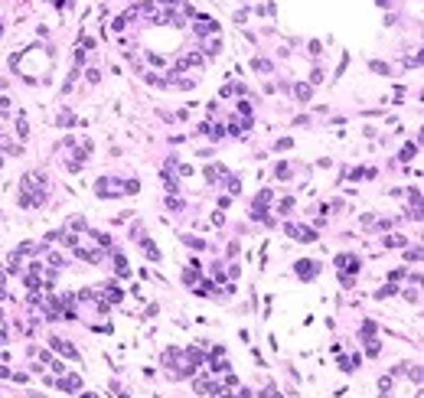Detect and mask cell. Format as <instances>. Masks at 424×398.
I'll list each match as a JSON object with an SVG mask.
<instances>
[{"label":"cell","instance_id":"cell-1","mask_svg":"<svg viewBox=\"0 0 424 398\" xmlns=\"http://www.w3.org/2000/svg\"><path fill=\"white\" fill-rule=\"evenodd\" d=\"M46 173H26L20 183V196H17V203H20V209H33V206H43L46 203Z\"/></svg>","mask_w":424,"mask_h":398},{"label":"cell","instance_id":"cell-2","mask_svg":"<svg viewBox=\"0 0 424 398\" xmlns=\"http://www.w3.org/2000/svg\"><path fill=\"white\" fill-rule=\"evenodd\" d=\"M95 193L101 196V199H111V196H134V193H141V183H137V180H124V183H121V180H108V176H105V180H98L95 183Z\"/></svg>","mask_w":424,"mask_h":398},{"label":"cell","instance_id":"cell-3","mask_svg":"<svg viewBox=\"0 0 424 398\" xmlns=\"http://www.w3.org/2000/svg\"><path fill=\"white\" fill-rule=\"evenodd\" d=\"M271 199H274V193H271V190H261V193H258V199L251 203V219H255V222L274 226V219L268 215V203H271Z\"/></svg>","mask_w":424,"mask_h":398},{"label":"cell","instance_id":"cell-4","mask_svg":"<svg viewBox=\"0 0 424 398\" xmlns=\"http://www.w3.org/2000/svg\"><path fill=\"white\" fill-rule=\"evenodd\" d=\"M284 232H287L294 242H316V238H320L310 226H297V222H287V226H284Z\"/></svg>","mask_w":424,"mask_h":398},{"label":"cell","instance_id":"cell-5","mask_svg":"<svg viewBox=\"0 0 424 398\" xmlns=\"http://www.w3.org/2000/svg\"><path fill=\"white\" fill-rule=\"evenodd\" d=\"M193 33H196V36H199V39H206V36H216V33H219V23L212 20V17H199V13H196Z\"/></svg>","mask_w":424,"mask_h":398},{"label":"cell","instance_id":"cell-6","mask_svg":"<svg viewBox=\"0 0 424 398\" xmlns=\"http://www.w3.org/2000/svg\"><path fill=\"white\" fill-rule=\"evenodd\" d=\"M49 346H53L55 353L69 356L72 362H78V359H82V356H78V349H75V346H72V343H69V340H62V336H49Z\"/></svg>","mask_w":424,"mask_h":398},{"label":"cell","instance_id":"cell-7","mask_svg":"<svg viewBox=\"0 0 424 398\" xmlns=\"http://www.w3.org/2000/svg\"><path fill=\"white\" fill-rule=\"evenodd\" d=\"M294 271H297V278H304V281H313L316 274H320V261H313V258H304V261H297V265H294Z\"/></svg>","mask_w":424,"mask_h":398},{"label":"cell","instance_id":"cell-8","mask_svg":"<svg viewBox=\"0 0 424 398\" xmlns=\"http://www.w3.org/2000/svg\"><path fill=\"white\" fill-rule=\"evenodd\" d=\"M209 369H212V372H228L225 346H212V356H209Z\"/></svg>","mask_w":424,"mask_h":398},{"label":"cell","instance_id":"cell-9","mask_svg":"<svg viewBox=\"0 0 424 398\" xmlns=\"http://www.w3.org/2000/svg\"><path fill=\"white\" fill-rule=\"evenodd\" d=\"M336 271H339V274H352V278H356V274H359V258H356V255H349V251H346V255H339V258H336Z\"/></svg>","mask_w":424,"mask_h":398},{"label":"cell","instance_id":"cell-10","mask_svg":"<svg viewBox=\"0 0 424 398\" xmlns=\"http://www.w3.org/2000/svg\"><path fill=\"white\" fill-rule=\"evenodd\" d=\"M203 176H206V183H219V180H225L228 170L222 167V163H209L206 170H203Z\"/></svg>","mask_w":424,"mask_h":398},{"label":"cell","instance_id":"cell-11","mask_svg":"<svg viewBox=\"0 0 424 398\" xmlns=\"http://www.w3.org/2000/svg\"><path fill=\"white\" fill-rule=\"evenodd\" d=\"M55 385L62 388V392H69V395H75L78 388H82V376H75V372H72V376H62Z\"/></svg>","mask_w":424,"mask_h":398},{"label":"cell","instance_id":"cell-12","mask_svg":"<svg viewBox=\"0 0 424 398\" xmlns=\"http://www.w3.org/2000/svg\"><path fill=\"white\" fill-rule=\"evenodd\" d=\"M137 242H141V248H144V255L150 261H160V248L153 245V238H144V235H137Z\"/></svg>","mask_w":424,"mask_h":398},{"label":"cell","instance_id":"cell-13","mask_svg":"<svg viewBox=\"0 0 424 398\" xmlns=\"http://www.w3.org/2000/svg\"><path fill=\"white\" fill-rule=\"evenodd\" d=\"M72 251H75V258H82V261H88V265H98V261H101V251H98V248H95V251H88V248H72Z\"/></svg>","mask_w":424,"mask_h":398},{"label":"cell","instance_id":"cell-14","mask_svg":"<svg viewBox=\"0 0 424 398\" xmlns=\"http://www.w3.org/2000/svg\"><path fill=\"white\" fill-rule=\"evenodd\" d=\"M199 46L206 49V56H219V53H222V39H219V33L212 36V39H199Z\"/></svg>","mask_w":424,"mask_h":398},{"label":"cell","instance_id":"cell-15","mask_svg":"<svg viewBox=\"0 0 424 398\" xmlns=\"http://www.w3.org/2000/svg\"><path fill=\"white\" fill-rule=\"evenodd\" d=\"M193 388L199 392V395H212V388H216V382H212L209 376H203V379H196V382H193Z\"/></svg>","mask_w":424,"mask_h":398},{"label":"cell","instance_id":"cell-16","mask_svg":"<svg viewBox=\"0 0 424 398\" xmlns=\"http://www.w3.org/2000/svg\"><path fill=\"white\" fill-rule=\"evenodd\" d=\"M294 95H297V101H300V105H304V101H310V95H313V85L297 82V85H294Z\"/></svg>","mask_w":424,"mask_h":398},{"label":"cell","instance_id":"cell-17","mask_svg":"<svg viewBox=\"0 0 424 398\" xmlns=\"http://www.w3.org/2000/svg\"><path fill=\"white\" fill-rule=\"evenodd\" d=\"M114 271H118L121 278H130V268H128V258L121 255V251H114Z\"/></svg>","mask_w":424,"mask_h":398},{"label":"cell","instance_id":"cell-18","mask_svg":"<svg viewBox=\"0 0 424 398\" xmlns=\"http://www.w3.org/2000/svg\"><path fill=\"white\" fill-rule=\"evenodd\" d=\"M186 362H193V366L199 369V366H206V356L199 353L196 346H189V349H186Z\"/></svg>","mask_w":424,"mask_h":398},{"label":"cell","instance_id":"cell-19","mask_svg":"<svg viewBox=\"0 0 424 398\" xmlns=\"http://www.w3.org/2000/svg\"><path fill=\"white\" fill-rule=\"evenodd\" d=\"M0 151H10V153H23V147L17 144L13 137H7V134H0Z\"/></svg>","mask_w":424,"mask_h":398},{"label":"cell","instance_id":"cell-20","mask_svg":"<svg viewBox=\"0 0 424 398\" xmlns=\"http://www.w3.org/2000/svg\"><path fill=\"white\" fill-rule=\"evenodd\" d=\"M251 69H255V72H271L274 62L271 59H251Z\"/></svg>","mask_w":424,"mask_h":398},{"label":"cell","instance_id":"cell-21","mask_svg":"<svg viewBox=\"0 0 424 398\" xmlns=\"http://www.w3.org/2000/svg\"><path fill=\"white\" fill-rule=\"evenodd\" d=\"M17 134H20V137H26V134H30V124H26V114H17Z\"/></svg>","mask_w":424,"mask_h":398},{"label":"cell","instance_id":"cell-22","mask_svg":"<svg viewBox=\"0 0 424 398\" xmlns=\"http://www.w3.org/2000/svg\"><path fill=\"white\" fill-rule=\"evenodd\" d=\"M277 212H281V215H291V212H294V199H291V196H284V199H281Z\"/></svg>","mask_w":424,"mask_h":398},{"label":"cell","instance_id":"cell-23","mask_svg":"<svg viewBox=\"0 0 424 398\" xmlns=\"http://www.w3.org/2000/svg\"><path fill=\"white\" fill-rule=\"evenodd\" d=\"M287 176H291V167H287V163H277V167H274V180H287Z\"/></svg>","mask_w":424,"mask_h":398},{"label":"cell","instance_id":"cell-24","mask_svg":"<svg viewBox=\"0 0 424 398\" xmlns=\"http://www.w3.org/2000/svg\"><path fill=\"white\" fill-rule=\"evenodd\" d=\"M369 69H372V72H379V76H388V72H391L388 65H385V62H379V59H372V62H369Z\"/></svg>","mask_w":424,"mask_h":398},{"label":"cell","instance_id":"cell-25","mask_svg":"<svg viewBox=\"0 0 424 398\" xmlns=\"http://www.w3.org/2000/svg\"><path fill=\"white\" fill-rule=\"evenodd\" d=\"M414 153H418V144H405V147H402V160L408 163V160L414 157Z\"/></svg>","mask_w":424,"mask_h":398},{"label":"cell","instance_id":"cell-26","mask_svg":"<svg viewBox=\"0 0 424 398\" xmlns=\"http://www.w3.org/2000/svg\"><path fill=\"white\" fill-rule=\"evenodd\" d=\"M88 235L95 238V242H98V245H101V248H111V238L105 235V232H88Z\"/></svg>","mask_w":424,"mask_h":398},{"label":"cell","instance_id":"cell-27","mask_svg":"<svg viewBox=\"0 0 424 398\" xmlns=\"http://www.w3.org/2000/svg\"><path fill=\"white\" fill-rule=\"evenodd\" d=\"M183 242H186L189 248H199V251L206 248V242H203V238H196V235H183Z\"/></svg>","mask_w":424,"mask_h":398},{"label":"cell","instance_id":"cell-28","mask_svg":"<svg viewBox=\"0 0 424 398\" xmlns=\"http://www.w3.org/2000/svg\"><path fill=\"white\" fill-rule=\"evenodd\" d=\"M385 245L398 248V245H408V238H405V235H388V238H385Z\"/></svg>","mask_w":424,"mask_h":398},{"label":"cell","instance_id":"cell-29","mask_svg":"<svg viewBox=\"0 0 424 398\" xmlns=\"http://www.w3.org/2000/svg\"><path fill=\"white\" fill-rule=\"evenodd\" d=\"M225 180H228V193L235 196V193L241 190V180H239V176H225Z\"/></svg>","mask_w":424,"mask_h":398},{"label":"cell","instance_id":"cell-30","mask_svg":"<svg viewBox=\"0 0 424 398\" xmlns=\"http://www.w3.org/2000/svg\"><path fill=\"white\" fill-rule=\"evenodd\" d=\"M239 111H241V118H251V101H248V98H241V101H239Z\"/></svg>","mask_w":424,"mask_h":398},{"label":"cell","instance_id":"cell-31","mask_svg":"<svg viewBox=\"0 0 424 398\" xmlns=\"http://www.w3.org/2000/svg\"><path fill=\"white\" fill-rule=\"evenodd\" d=\"M375 336V323H362V340H372Z\"/></svg>","mask_w":424,"mask_h":398},{"label":"cell","instance_id":"cell-32","mask_svg":"<svg viewBox=\"0 0 424 398\" xmlns=\"http://www.w3.org/2000/svg\"><path fill=\"white\" fill-rule=\"evenodd\" d=\"M166 206H170L173 212H180V209H183V199H180V196H170V199H166Z\"/></svg>","mask_w":424,"mask_h":398},{"label":"cell","instance_id":"cell-33","mask_svg":"<svg viewBox=\"0 0 424 398\" xmlns=\"http://www.w3.org/2000/svg\"><path fill=\"white\" fill-rule=\"evenodd\" d=\"M183 281H186V284H196V281H199V274H196V268L183 271Z\"/></svg>","mask_w":424,"mask_h":398},{"label":"cell","instance_id":"cell-34","mask_svg":"<svg viewBox=\"0 0 424 398\" xmlns=\"http://www.w3.org/2000/svg\"><path fill=\"white\" fill-rule=\"evenodd\" d=\"M388 294H395V284H385L382 291H375V297H379V301H382V297H388Z\"/></svg>","mask_w":424,"mask_h":398},{"label":"cell","instance_id":"cell-35","mask_svg":"<svg viewBox=\"0 0 424 398\" xmlns=\"http://www.w3.org/2000/svg\"><path fill=\"white\" fill-rule=\"evenodd\" d=\"M59 124H62V128H65V124H69V128H72V124H75V118H72V114H69V111H65V114H59Z\"/></svg>","mask_w":424,"mask_h":398},{"label":"cell","instance_id":"cell-36","mask_svg":"<svg viewBox=\"0 0 424 398\" xmlns=\"http://www.w3.org/2000/svg\"><path fill=\"white\" fill-rule=\"evenodd\" d=\"M291 147H294L291 137H281V140H277V151H291Z\"/></svg>","mask_w":424,"mask_h":398},{"label":"cell","instance_id":"cell-37","mask_svg":"<svg viewBox=\"0 0 424 398\" xmlns=\"http://www.w3.org/2000/svg\"><path fill=\"white\" fill-rule=\"evenodd\" d=\"M49 366H53V372H59V376H62L65 369H69V366H65V362H59V359H53V362H49Z\"/></svg>","mask_w":424,"mask_h":398},{"label":"cell","instance_id":"cell-38","mask_svg":"<svg viewBox=\"0 0 424 398\" xmlns=\"http://www.w3.org/2000/svg\"><path fill=\"white\" fill-rule=\"evenodd\" d=\"M379 388H382V392H388V388H391V376H382L379 379Z\"/></svg>","mask_w":424,"mask_h":398},{"label":"cell","instance_id":"cell-39","mask_svg":"<svg viewBox=\"0 0 424 398\" xmlns=\"http://www.w3.org/2000/svg\"><path fill=\"white\" fill-rule=\"evenodd\" d=\"M408 258L418 261V258H421V248H411V251H405V261H408Z\"/></svg>","mask_w":424,"mask_h":398},{"label":"cell","instance_id":"cell-40","mask_svg":"<svg viewBox=\"0 0 424 398\" xmlns=\"http://www.w3.org/2000/svg\"><path fill=\"white\" fill-rule=\"evenodd\" d=\"M320 82H323V72H320V69H313V76H310V85H320Z\"/></svg>","mask_w":424,"mask_h":398},{"label":"cell","instance_id":"cell-41","mask_svg":"<svg viewBox=\"0 0 424 398\" xmlns=\"http://www.w3.org/2000/svg\"><path fill=\"white\" fill-rule=\"evenodd\" d=\"M352 281H356L352 274H339V284H343V287H352Z\"/></svg>","mask_w":424,"mask_h":398},{"label":"cell","instance_id":"cell-42","mask_svg":"<svg viewBox=\"0 0 424 398\" xmlns=\"http://www.w3.org/2000/svg\"><path fill=\"white\" fill-rule=\"evenodd\" d=\"M258 13H264V17H271V13H274V3H261V7H258Z\"/></svg>","mask_w":424,"mask_h":398},{"label":"cell","instance_id":"cell-43","mask_svg":"<svg viewBox=\"0 0 424 398\" xmlns=\"http://www.w3.org/2000/svg\"><path fill=\"white\" fill-rule=\"evenodd\" d=\"M307 49H310V56H313V59H316V56H320V49H323V46H320V43H316V39H313V43L307 46Z\"/></svg>","mask_w":424,"mask_h":398},{"label":"cell","instance_id":"cell-44","mask_svg":"<svg viewBox=\"0 0 424 398\" xmlns=\"http://www.w3.org/2000/svg\"><path fill=\"white\" fill-rule=\"evenodd\" d=\"M98 78H101V72H98V69H88V82H92V85H95Z\"/></svg>","mask_w":424,"mask_h":398},{"label":"cell","instance_id":"cell-45","mask_svg":"<svg viewBox=\"0 0 424 398\" xmlns=\"http://www.w3.org/2000/svg\"><path fill=\"white\" fill-rule=\"evenodd\" d=\"M69 226H72V228H85V219H82V215H75V219H72Z\"/></svg>","mask_w":424,"mask_h":398},{"label":"cell","instance_id":"cell-46","mask_svg":"<svg viewBox=\"0 0 424 398\" xmlns=\"http://www.w3.org/2000/svg\"><path fill=\"white\" fill-rule=\"evenodd\" d=\"M366 353H369V356H379V343H375V340H369V349H366Z\"/></svg>","mask_w":424,"mask_h":398},{"label":"cell","instance_id":"cell-47","mask_svg":"<svg viewBox=\"0 0 424 398\" xmlns=\"http://www.w3.org/2000/svg\"><path fill=\"white\" fill-rule=\"evenodd\" d=\"M49 3H55L59 10H65V7H72V0H49Z\"/></svg>","mask_w":424,"mask_h":398},{"label":"cell","instance_id":"cell-48","mask_svg":"<svg viewBox=\"0 0 424 398\" xmlns=\"http://www.w3.org/2000/svg\"><path fill=\"white\" fill-rule=\"evenodd\" d=\"M268 395H271V398H284V395H277V388H274V385H268Z\"/></svg>","mask_w":424,"mask_h":398},{"label":"cell","instance_id":"cell-49","mask_svg":"<svg viewBox=\"0 0 424 398\" xmlns=\"http://www.w3.org/2000/svg\"><path fill=\"white\" fill-rule=\"evenodd\" d=\"M375 3H379V7H391V0H375Z\"/></svg>","mask_w":424,"mask_h":398},{"label":"cell","instance_id":"cell-50","mask_svg":"<svg viewBox=\"0 0 424 398\" xmlns=\"http://www.w3.org/2000/svg\"><path fill=\"white\" fill-rule=\"evenodd\" d=\"M0 36H3V20H0Z\"/></svg>","mask_w":424,"mask_h":398},{"label":"cell","instance_id":"cell-51","mask_svg":"<svg viewBox=\"0 0 424 398\" xmlns=\"http://www.w3.org/2000/svg\"><path fill=\"white\" fill-rule=\"evenodd\" d=\"M0 167H3V160H0Z\"/></svg>","mask_w":424,"mask_h":398}]
</instances>
